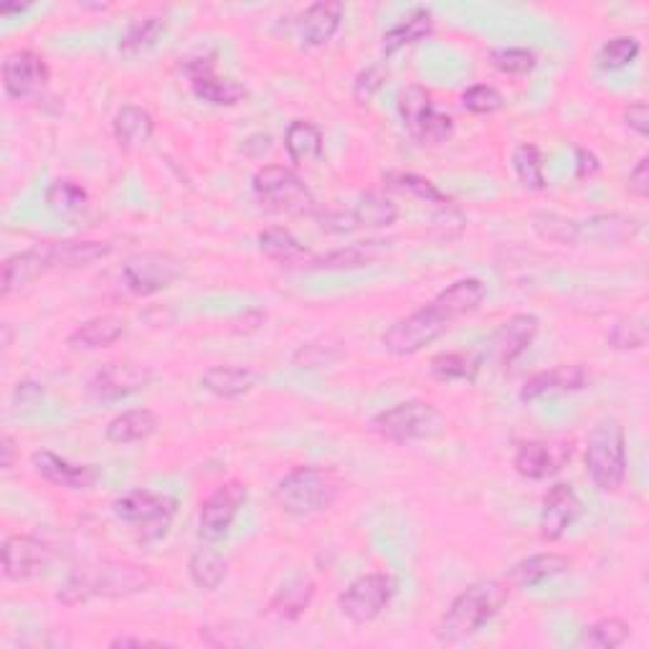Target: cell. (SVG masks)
Listing matches in <instances>:
<instances>
[{"instance_id": "obj_1", "label": "cell", "mask_w": 649, "mask_h": 649, "mask_svg": "<svg viewBox=\"0 0 649 649\" xmlns=\"http://www.w3.org/2000/svg\"><path fill=\"white\" fill-rule=\"evenodd\" d=\"M155 586V576L145 566L128 561H99L77 569L58 588L56 598L66 606L87 604L91 598H130Z\"/></svg>"}, {"instance_id": "obj_2", "label": "cell", "mask_w": 649, "mask_h": 649, "mask_svg": "<svg viewBox=\"0 0 649 649\" xmlns=\"http://www.w3.org/2000/svg\"><path fill=\"white\" fill-rule=\"evenodd\" d=\"M508 596V581L490 578L467 586L459 596H454L450 609L444 612L440 627H436V639H440L442 645L467 642V639L475 637L487 621H493L497 617V612L502 609Z\"/></svg>"}, {"instance_id": "obj_3", "label": "cell", "mask_w": 649, "mask_h": 649, "mask_svg": "<svg viewBox=\"0 0 649 649\" xmlns=\"http://www.w3.org/2000/svg\"><path fill=\"white\" fill-rule=\"evenodd\" d=\"M343 493L340 477L325 467H294L277 483L274 500L286 516L310 518L331 510Z\"/></svg>"}, {"instance_id": "obj_4", "label": "cell", "mask_w": 649, "mask_h": 649, "mask_svg": "<svg viewBox=\"0 0 649 649\" xmlns=\"http://www.w3.org/2000/svg\"><path fill=\"white\" fill-rule=\"evenodd\" d=\"M586 472L598 493H617L627 477V436L617 419H604L586 442Z\"/></svg>"}, {"instance_id": "obj_5", "label": "cell", "mask_w": 649, "mask_h": 649, "mask_svg": "<svg viewBox=\"0 0 649 649\" xmlns=\"http://www.w3.org/2000/svg\"><path fill=\"white\" fill-rule=\"evenodd\" d=\"M446 429V419L429 401H401L370 419V432L393 444L426 442L440 436Z\"/></svg>"}, {"instance_id": "obj_6", "label": "cell", "mask_w": 649, "mask_h": 649, "mask_svg": "<svg viewBox=\"0 0 649 649\" xmlns=\"http://www.w3.org/2000/svg\"><path fill=\"white\" fill-rule=\"evenodd\" d=\"M251 188L261 204V208L274 210V214H315V196L300 179L298 173L284 165H264L259 167L251 179Z\"/></svg>"}, {"instance_id": "obj_7", "label": "cell", "mask_w": 649, "mask_h": 649, "mask_svg": "<svg viewBox=\"0 0 649 649\" xmlns=\"http://www.w3.org/2000/svg\"><path fill=\"white\" fill-rule=\"evenodd\" d=\"M175 497L150 490H130L112 502V512L120 520L140 528V543H155L173 526Z\"/></svg>"}, {"instance_id": "obj_8", "label": "cell", "mask_w": 649, "mask_h": 649, "mask_svg": "<svg viewBox=\"0 0 649 649\" xmlns=\"http://www.w3.org/2000/svg\"><path fill=\"white\" fill-rule=\"evenodd\" d=\"M450 320H446L440 310L434 307V302H429L426 307H419L411 315L396 320V323L383 335V348L391 356H417L442 338L450 331Z\"/></svg>"}, {"instance_id": "obj_9", "label": "cell", "mask_w": 649, "mask_h": 649, "mask_svg": "<svg viewBox=\"0 0 649 649\" xmlns=\"http://www.w3.org/2000/svg\"><path fill=\"white\" fill-rule=\"evenodd\" d=\"M396 596V581L389 573H364L356 581H350L338 596V606L345 619H350L358 627L376 621L389 609Z\"/></svg>"}, {"instance_id": "obj_10", "label": "cell", "mask_w": 649, "mask_h": 649, "mask_svg": "<svg viewBox=\"0 0 649 649\" xmlns=\"http://www.w3.org/2000/svg\"><path fill=\"white\" fill-rule=\"evenodd\" d=\"M183 277V261L167 251H142L122 264V284L134 298H153Z\"/></svg>"}, {"instance_id": "obj_11", "label": "cell", "mask_w": 649, "mask_h": 649, "mask_svg": "<svg viewBox=\"0 0 649 649\" xmlns=\"http://www.w3.org/2000/svg\"><path fill=\"white\" fill-rule=\"evenodd\" d=\"M249 497V487L241 479H229V483L218 485L214 493H210L204 502H201V536L208 538V541H218L229 533L236 516L244 508Z\"/></svg>"}, {"instance_id": "obj_12", "label": "cell", "mask_w": 649, "mask_h": 649, "mask_svg": "<svg viewBox=\"0 0 649 649\" xmlns=\"http://www.w3.org/2000/svg\"><path fill=\"white\" fill-rule=\"evenodd\" d=\"M150 381H153V370L148 366L117 360V364H107L91 374L87 381V393L91 401L112 403L148 389Z\"/></svg>"}, {"instance_id": "obj_13", "label": "cell", "mask_w": 649, "mask_h": 649, "mask_svg": "<svg viewBox=\"0 0 649 649\" xmlns=\"http://www.w3.org/2000/svg\"><path fill=\"white\" fill-rule=\"evenodd\" d=\"M52 69H48L46 58L39 56L29 48L8 54L3 58V89L13 99H31L39 97L48 87Z\"/></svg>"}, {"instance_id": "obj_14", "label": "cell", "mask_w": 649, "mask_h": 649, "mask_svg": "<svg viewBox=\"0 0 649 649\" xmlns=\"http://www.w3.org/2000/svg\"><path fill=\"white\" fill-rule=\"evenodd\" d=\"M185 77L201 102H208L214 107H234L247 97V89L239 82L216 74L214 56H198L185 62Z\"/></svg>"}, {"instance_id": "obj_15", "label": "cell", "mask_w": 649, "mask_h": 649, "mask_svg": "<svg viewBox=\"0 0 649 649\" xmlns=\"http://www.w3.org/2000/svg\"><path fill=\"white\" fill-rule=\"evenodd\" d=\"M54 548L36 536L15 533L3 541V576L8 581H29L48 569Z\"/></svg>"}, {"instance_id": "obj_16", "label": "cell", "mask_w": 649, "mask_h": 649, "mask_svg": "<svg viewBox=\"0 0 649 649\" xmlns=\"http://www.w3.org/2000/svg\"><path fill=\"white\" fill-rule=\"evenodd\" d=\"M538 331H541V320L530 315V312H518V315L505 320L490 340V358L495 360V366L510 368L516 364L522 353L536 343Z\"/></svg>"}, {"instance_id": "obj_17", "label": "cell", "mask_w": 649, "mask_h": 649, "mask_svg": "<svg viewBox=\"0 0 649 649\" xmlns=\"http://www.w3.org/2000/svg\"><path fill=\"white\" fill-rule=\"evenodd\" d=\"M31 467L48 485L64 487L72 493L91 490L99 483V469L95 465H74V462L58 457L48 450H36L31 454Z\"/></svg>"}, {"instance_id": "obj_18", "label": "cell", "mask_w": 649, "mask_h": 649, "mask_svg": "<svg viewBox=\"0 0 649 649\" xmlns=\"http://www.w3.org/2000/svg\"><path fill=\"white\" fill-rule=\"evenodd\" d=\"M581 497L569 483L548 487L541 508V536L545 541H559L581 516Z\"/></svg>"}, {"instance_id": "obj_19", "label": "cell", "mask_w": 649, "mask_h": 649, "mask_svg": "<svg viewBox=\"0 0 649 649\" xmlns=\"http://www.w3.org/2000/svg\"><path fill=\"white\" fill-rule=\"evenodd\" d=\"M592 376L581 364L571 366H559L551 370H541V374L530 376L520 389V401H538L543 396H555V393H573L586 389Z\"/></svg>"}, {"instance_id": "obj_20", "label": "cell", "mask_w": 649, "mask_h": 649, "mask_svg": "<svg viewBox=\"0 0 649 649\" xmlns=\"http://www.w3.org/2000/svg\"><path fill=\"white\" fill-rule=\"evenodd\" d=\"M571 457V446L566 444H548V442H522L516 452V472L526 479H545L555 475L563 467V462Z\"/></svg>"}, {"instance_id": "obj_21", "label": "cell", "mask_w": 649, "mask_h": 649, "mask_svg": "<svg viewBox=\"0 0 649 649\" xmlns=\"http://www.w3.org/2000/svg\"><path fill=\"white\" fill-rule=\"evenodd\" d=\"M44 249L48 272H69L95 264V261L112 255V244L107 241H48L41 244Z\"/></svg>"}, {"instance_id": "obj_22", "label": "cell", "mask_w": 649, "mask_h": 649, "mask_svg": "<svg viewBox=\"0 0 649 649\" xmlns=\"http://www.w3.org/2000/svg\"><path fill=\"white\" fill-rule=\"evenodd\" d=\"M642 224L635 216L624 214H598L578 221V244H594V247H619L635 239Z\"/></svg>"}, {"instance_id": "obj_23", "label": "cell", "mask_w": 649, "mask_h": 649, "mask_svg": "<svg viewBox=\"0 0 649 649\" xmlns=\"http://www.w3.org/2000/svg\"><path fill=\"white\" fill-rule=\"evenodd\" d=\"M345 15V6L340 0H317L307 6V11L300 19V39L310 48L325 46L338 33Z\"/></svg>"}, {"instance_id": "obj_24", "label": "cell", "mask_w": 649, "mask_h": 649, "mask_svg": "<svg viewBox=\"0 0 649 649\" xmlns=\"http://www.w3.org/2000/svg\"><path fill=\"white\" fill-rule=\"evenodd\" d=\"M153 132H155V120L145 107L125 105L117 109L112 120V134H115V142L120 145V150H125V153L145 148L148 142L153 140Z\"/></svg>"}, {"instance_id": "obj_25", "label": "cell", "mask_w": 649, "mask_h": 649, "mask_svg": "<svg viewBox=\"0 0 649 649\" xmlns=\"http://www.w3.org/2000/svg\"><path fill=\"white\" fill-rule=\"evenodd\" d=\"M487 298V286L477 277H465V280L452 282L446 290H442L432 300L434 307L442 312V315L454 323V320L472 315L479 305H483Z\"/></svg>"}, {"instance_id": "obj_26", "label": "cell", "mask_w": 649, "mask_h": 649, "mask_svg": "<svg viewBox=\"0 0 649 649\" xmlns=\"http://www.w3.org/2000/svg\"><path fill=\"white\" fill-rule=\"evenodd\" d=\"M312 598H315V581L298 573V576L286 578L284 584L277 588L274 596L269 598L267 612L282 621H298L302 614L310 609Z\"/></svg>"}, {"instance_id": "obj_27", "label": "cell", "mask_w": 649, "mask_h": 649, "mask_svg": "<svg viewBox=\"0 0 649 649\" xmlns=\"http://www.w3.org/2000/svg\"><path fill=\"white\" fill-rule=\"evenodd\" d=\"M571 569V559L563 553H536L530 559L516 563L508 573V586L510 588H533L538 584H545L561 573Z\"/></svg>"}, {"instance_id": "obj_28", "label": "cell", "mask_w": 649, "mask_h": 649, "mask_svg": "<svg viewBox=\"0 0 649 649\" xmlns=\"http://www.w3.org/2000/svg\"><path fill=\"white\" fill-rule=\"evenodd\" d=\"M44 274H48L44 249L31 247L26 251H19V255L8 257L3 261V277H0V294L8 298V294L23 290V286L36 282L39 277H44Z\"/></svg>"}, {"instance_id": "obj_29", "label": "cell", "mask_w": 649, "mask_h": 649, "mask_svg": "<svg viewBox=\"0 0 649 649\" xmlns=\"http://www.w3.org/2000/svg\"><path fill=\"white\" fill-rule=\"evenodd\" d=\"M259 383V374L247 366H214L204 370L201 386L218 399H239Z\"/></svg>"}, {"instance_id": "obj_30", "label": "cell", "mask_w": 649, "mask_h": 649, "mask_svg": "<svg viewBox=\"0 0 649 649\" xmlns=\"http://www.w3.org/2000/svg\"><path fill=\"white\" fill-rule=\"evenodd\" d=\"M432 31H434V13L429 11V8L419 6L409 15H403L396 26H391L383 33L381 52L383 56H391L396 52H401V48L414 46L419 44V41H424Z\"/></svg>"}, {"instance_id": "obj_31", "label": "cell", "mask_w": 649, "mask_h": 649, "mask_svg": "<svg viewBox=\"0 0 649 649\" xmlns=\"http://www.w3.org/2000/svg\"><path fill=\"white\" fill-rule=\"evenodd\" d=\"M128 331L122 317L117 315H99L82 323L77 331L69 335V345L77 350H102L117 343Z\"/></svg>"}, {"instance_id": "obj_32", "label": "cell", "mask_w": 649, "mask_h": 649, "mask_svg": "<svg viewBox=\"0 0 649 649\" xmlns=\"http://www.w3.org/2000/svg\"><path fill=\"white\" fill-rule=\"evenodd\" d=\"M284 150L294 165L317 163L325 150L323 130L310 120L290 122V128H286V134H284Z\"/></svg>"}, {"instance_id": "obj_33", "label": "cell", "mask_w": 649, "mask_h": 649, "mask_svg": "<svg viewBox=\"0 0 649 649\" xmlns=\"http://www.w3.org/2000/svg\"><path fill=\"white\" fill-rule=\"evenodd\" d=\"M160 426V419L150 409H132L117 414L105 429L107 442L112 444H132L153 436Z\"/></svg>"}, {"instance_id": "obj_34", "label": "cell", "mask_w": 649, "mask_h": 649, "mask_svg": "<svg viewBox=\"0 0 649 649\" xmlns=\"http://www.w3.org/2000/svg\"><path fill=\"white\" fill-rule=\"evenodd\" d=\"M188 576L201 592H216L229 576V561L216 548L201 545L193 551L188 561Z\"/></svg>"}, {"instance_id": "obj_35", "label": "cell", "mask_w": 649, "mask_h": 649, "mask_svg": "<svg viewBox=\"0 0 649 649\" xmlns=\"http://www.w3.org/2000/svg\"><path fill=\"white\" fill-rule=\"evenodd\" d=\"M353 216H356L358 229H389L399 218V206L386 193L368 191L358 198Z\"/></svg>"}, {"instance_id": "obj_36", "label": "cell", "mask_w": 649, "mask_h": 649, "mask_svg": "<svg viewBox=\"0 0 649 649\" xmlns=\"http://www.w3.org/2000/svg\"><path fill=\"white\" fill-rule=\"evenodd\" d=\"M631 627L619 617H604L581 629L576 639L578 649H617L627 642Z\"/></svg>"}, {"instance_id": "obj_37", "label": "cell", "mask_w": 649, "mask_h": 649, "mask_svg": "<svg viewBox=\"0 0 649 649\" xmlns=\"http://www.w3.org/2000/svg\"><path fill=\"white\" fill-rule=\"evenodd\" d=\"M378 241L368 244H353V247H340L327 251V255L312 259V269H320V272H345V269H360L374 264L378 259L376 251Z\"/></svg>"}, {"instance_id": "obj_38", "label": "cell", "mask_w": 649, "mask_h": 649, "mask_svg": "<svg viewBox=\"0 0 649 649\" xmlns=\"http://www.w3.org/2000/svg\"><path fill=\"white\" fill-rule=\"evenodd\" d=\"M167 21L163 15H148V19L132 21L120 36V52L125 56H138L153 48L165 36Z\"/></svg>"}, {"instance_id": "obj_39", "label": "cell", "mask_w": 649, "mask_h": 649, "mask_svg": "<svg viewBox=\"0 0 649 649\" xmlns=\"http://www.w3.org/2000/svg\"><path fill=\"white\" fill-rule=\"evenodd\" d=\"M259 249L267 259L280 261V264H298V261L307 257L305 244H300L298 236L282 229V226H272V229L261 231Z\"/></svg>"}, {"instance_id": "obj_40", "label": "cell", "mask_w": 649, "mask_h": 649, "mask_svg": "<svg viewBox=\"0 0 649 649\" xmlns=\"http://www.w3.org/2000/svg\"><path fill=\"white\" fill-rule=\"evenodd\" d=\"M434 112V99L424 87L419 84H409L399 91V115L403 120V128L409 130L411 138L417 140L421 125L429 120V115Z\"/></svg>"}, {"instance_id": "obj_41", "label": "cell", "mask_w": 649, "mask_h": 649, "mask_svg": "<svg viewBox=\"0 0 649 649\" xmlns=\"http://www.w3.org/2000/svg\"><path fill=\"white\" fill-rule=\"evenodd\" d=\"M429 370H432V376L440 378V381H475L479 370V358L475 353L446 350L432 358Z\"/></svg>"}, {"instance_id": "obj_42", "label": "cell", "mask_w": 649, "mask_h": 649, "mask_svg": "<svg viewBox=\"0 0 649 649\" xmlns=\"http://www.w3.org/2000/svg\"><path fill=\"white\" fill-rule=\"evenodd\" d=\"M383 181L389 183V188L399 191V193H407V196H414L419 201H426V204H436L440 208L452 206V201L446 198L444 193L436 188L432 181L424 179V175L391 171V173H386Z\"/></svg>"}, {"instance_id": "obj_43", "label": "cell", "mask_w": 649, "mask_h": 649, "mask_svg": "<svg viewBox=\"0 0 649 649\" xmlns=\"http://www.w3.org/2000/svg\"><path fill=\"white\" fill-rule=\"evenodd\" d=\"M639 54H642V44L635 36H614L598 48L596 62L604 72H619L635 64Z\"/></svg>"}, {"instance_id": "obj_44", "label": "cell", "mask_w": 649, "mask_h": 649, "mask_svg": "<svg viewBox=\"0 0 649 649\" xmlns=\"http://www.w3.org/2000/svg\"><path fill=\"white\" fill-rule=\"evenodd\" d=\"M512 171H516L518 181L526 185L528 191H543L545 188V173H543V158L541 150L530 142H522L512 153Z\"/></svg>"}, {"instance_id": "obj_45", "label": "cell", "mask_w": 649, "mask_h": 649, "mask_svg": "<svg viewBox=\"0 0 649 649\" xmlns=\"http://www.w3.org/2000/svg\"><path fill=\"white\" fill-rule=\"evenodd\" d=\"M89 193L84 191V185L72 179H58L46 191V206L56 210V214H74L87 206Z\"/></svg>"}, {"instance_id": "obj_46", "label": "cell", "mask_w": 649, "mask_h": 649, "mask_svg": "<svg viewBox=\"0 0 649 649\" xmlns=\"http://www.w3.org/2000/svg\"><path fill=\"white\" fill-rule=\"evenodd\" d=\"M649 338V331H647V323L645 317L639 315H629V317H621L617 323L612 325L609 331V345L614 350H621V353H629V350H639L647 345Z\"/></svg>"}, {"instance_id": "obj_47", "label": "cell", "mask_w": 649, "mask_h": 649, "mask_svg": "<svg viewBox=\"0 0 649 649\" xmlns=\"http://www.w3.org/2000/svg\"><path fill=\"white\" fill-rule=\"evenodd\" d=\"M533 229L543 236L548 241L563 244V247H576L578 244V221H571V218H563L559 214H536L533 216Z\"/></svg>"}, {"instance_id": "obj_48", "label": "cell", "mask_w": 649, "mask_h": 649, "mask_svg": "<svg viewBox=\"0 0 649 649\" xmlns=\"http://www.w3.org/2000/svg\"><path fill=\"white\" fill-rule=\"evenodd\" d=\"M493 66L505 77H526L536 69L538 58L530 48H520V46H505V48H495L490 54Z\"/></svg>"}, {"instance_id": "obj_49", "label": "cell", "mask_w": 649, "mask_h": 649, "mask_svg": "<svg viewBox=\"0 0 649 649\" xmlns=\"http://www.w3.org/2000/svg\"><path fill=\"white\" fill-rule=\"evenodd\" d=\"M340 358H343V350L338 348V345L305 343L294 350L292 364L302 370H315V368H327V366L338 364Z\"/></svg>"}, {"instance_id": "obj_50", "label": "cell", "mask_w": 649, "mask_h": 649, "mask_svg": "<svg viewBox=\"0 0 649 649\" xmlns=\"http://www.w3.org/2000/svg\"><path fill=\"white\" fill-rule=\"evenodd\" d=\"M462 107L472 115H495L505 107V99L490 84H475L462 95Z\"/></svg>"}, {"instance_id": "obj_51", "label": "cell", "mask_w": 649, "mask_h": 649, "mask_svg": "<svg viewBox=\"0 0 649 649\" xmlns=\"http://www.w3.org/2000/svg\"><path fill=\"white\" fill-rule=\"evenodd\" d=\"M386 79H389V69L383 64H374L366 72H360L356 82H353V99H356V105H368L383 89Z\"/></svg>"}, {"instance_id": "obj_52", "label": "cell", "mask_w": 649, "mask_h": 649, "mask_svg": "<svg viewBox=\"0 0 649 649\" xmlns=\"http://www.w3.org/2000/svg\"><path fill=\"white\" fill-rule=\"evenodd\" d=\"M320 226H323V231H331V234H350L358 229L356 224V216L345 214V210H323V214L317 216Z\"/></svg>"}, {"instance_id": "obj_53", "label": "cell", "mask_w": 649, "mask_h": 649, "mask_svg": "<svg viewBox=\"0 0 649 649\" xmlns=\"http://www.w3.org/2000/svg\"><path fill=\"white\" fill-rule=\"evenodd\" d=\"M624 125L631 132H637L639 138H647L649 134V107L647 102H631L624 109Z\"/></svg>"}, {"instance_id": "obj_54", "label": "cell", "mask_w": 649, "mask_h": 649, "mask_svg": "<svg viewBox=\"0 0 649 649\" xmlns=\"http://www.w3.org/2000/svg\"><path fill=\"white\" fill-rule=\"evenodd\" d=\"M629 193L637 198L649 196V158H639L637 165L629 171Z\"/></svg>"}, {"instance_id": "obj_55", "label": "cell", "mask_w": 649, "mask_h": 649, "mask_svg": "<svg viewBox=\"0 0 649 649\" xmlns=\"http://www.w3.org/2000/svg\"><path fill=\"white\" fill-rule=\"evenodd\" d=\"M598 171H602V160H598L592 150L576 148V179L592 181L594 175H598Z\"/></svg>"}, {"instance_id": "obj_56", "label": "cell", "mask_w": 649, "mask_h": 649, "mask_svg": "<svg viewBox=\"0 0 649 649\" xmlns=\"http://www.w3.org/2000/svg\"><path fill=\"white\" fill-rule=\"evenodd\" d=\"M15 454H19V446H15L13 436H3V440H0V467H3V472L13 469Z\"/></svg>"}, {"instance_id": "obj_57", "label": "cell", "mask_w": 649, "mask_h": 649, "mask_svg": "<svg viewBox=\"0 0 649 649\" xmlns=\"http://www.w3.org/2000/svg\"><path fill=\"white\" fill-rule=\"evenodd\" d=\"M41 396H44V389H41L39 383H31V381H23V383H19V389H15V399H21L23 407H29V403L39 401Z\"/></svg>"}, {"instance_id": "obj_58", "label": "cell", "mask_w": 649, "mask_h": 649, "mask_svg": "<svg viewBox=\"0 0 649 649\" xmlns=\"http://www.w3.org/2000/svg\"><path fill=\"white\" fill-rule=\"evenodd\" d=\"M145 645H163V642H153V639H142V637H117L109 642V647H145Z\"/></svg>"}, {"instance_id": "obj_59", "label": "cell", "mask_w": 649, "mask_h": 649, "mask_svg": "<svg viewBox=\"0 0 649 649\" xmlns=\"http://www.w3.org/2000/svg\"><path fill=\"white\" fill-rule=\"evenodd\" d=\"M31 6H21V3H3L0 6V15H13V13H23V11H29Z\"/></svg>"}]
</instances>
